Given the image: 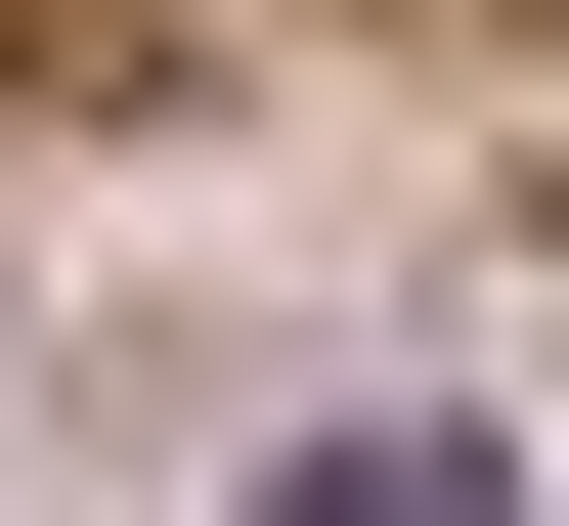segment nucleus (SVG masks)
<instances>
[{"label":"nucleus","instance_id":"obj_1","mask_svg":"<svg viewBox=\"0 0 569 526\" xmlns=\"http://www.w3.org/2000/svg\"><path fill=\"white\" fill-rule=\"evenodd\" d=\"M263 526H482V439H307V483H263Z\"/></svg>","mask_w":569,"mask_h":526}]
</instances>
